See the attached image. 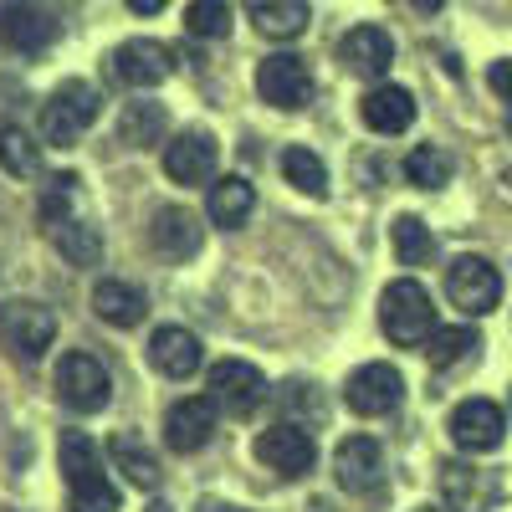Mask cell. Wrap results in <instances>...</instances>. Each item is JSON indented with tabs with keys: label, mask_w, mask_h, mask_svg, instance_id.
Returning a JSON list of instances; mask_svg holds the SVG:
<instances>
[{
	"label": "cell",
	"mask_w": 512,
	"mask_h": 512,
	"mask_svg": "<svg viewBox=\"0 0 512 512\" xmlns=\"http://www.w3.org/2000/svg\"><path fill=\"white\" fill-rule=\"evenodd\" d=\"M62 477L72 492V512H118V487L103 472V451L93 436L62 431Z\"/></svg>",
	"instance_id": "cell-1"
},
{
	"label": "cell",
	"mask_w": 512,
	"mask_h": 512,
	"mask_svg": "<svg viewBox=\"0 0 512 512\" xmlns=\"http://www.w3.org/2000/svg\"><path fill=\"white\" fill-rule=\"evenodd\" d=\"M379 328L390 333V344L420 349L425 338L436 333V303H431V292H425L415 277L390 282V287H384V297H379Z\"/></svg>",
	"instance_id": "cell-2"
},
{
	"label": "cell",
	"mask_w": 512,
	"mask_h": 512,
	"mask_svg": "<svg viewBox=\"0 0 512 512\" xmlns=\"http://www.w3.org/2000/svg\"><path fill=\"white\" fill-rule=\"evenodd\" d=\"M98 103H103V98L93 93V82H82V77L62 82V88L47 98V108H41V134H47V144L72 149V144L98 123Z\"/></svg>",
	"instance_id": "cell-3"
},
{
	"label": "cell",
	"mask_w": 512,
	"mask_h": 512,
	"mask_svg": "<svg viewBox=\"0 0 512 512\" xmlns=\"http://www.w3.org/2000/svg\"><path fill=\"white\" fill-rule=\"evenodd\" d=\"M57 400L77 415H98L113 400V374L93 354H62L57 364Z\"/></svg>",
	"instance_id": "cell-4"
},
{
	"label": "cell",
	"mask_w": 512,
	"mask_h": 512,
	"mask_svg": "<svg viewBox=\"0 0 512 512\" xmlns=\"http://www.w3.org/2000/svg\"><path fill=\"white\" fill-rule=\"evenodd\" d=\"M57 338V318L52 308L31 303V297H16V303H0V344H6L16 359H41Z\"/></svg>",
	"instance_id": "cell-5"
},
{
	"label": "cell",
	"mask_w": 512,
	"mask_h": 512,
	"mask_svg": "<svg viewBox=\"0 0 512 512\" xmlns=\"http://www.w3.org/2000/svg\"><path fill=\"white\" fill-rule=\"evenodd\" d=\"M446 297L466 318H487L502 303V277L487 256H456L446 267Z\"/></svg>",
	"instance_id": "cell-6"
},
{
	"label": "cell",
	"mask_w": 512,
	"mask_h": 512,
	"mask_svg": "<svg viewBox=\"0 0 512 512\" xmlns=\"http://www.w3.org/2000/svg\"><path fill=\"white\" fill-rule=\"evenodd\" d=\"M52 41H57V21L47 6H36V0H6L0 6V47L6 52L41 57Z\"/></svg>",
	"instance_id": "cell-7"
},
{
	"label": "cell",
	"mask_w": 512,
	"mask_h": 512,
	"mask_svg": "<svg viewBox=\"0 0 512 512\" xmlns=\"http://www.w3.org/2000/svg\"><path fill=\"white\" fill-rule=\"evenodd\" d=\"M210 400H216L231 420H246L256 405L267 400V379L246 359H221L216 369H210Z\"/></svg>",
	"instance_id": "cell-8"
},
{
	"label": "cell",
	"mask_w": 512,
	"mask_h": 512,
	"mask_svg": "<svg viewBox=\"0 0 512 512\" xmlns=\"http://www.w3.org/2000/svg\"><path fill=\"white\" fill-rule=\"evenodd\" d=\"M256 93H262L272 108L292 113V108H303L313 98V72L303 57H292V52H272L262 67H256Z\"/></svg>",
	"instance_id": "cell-9"
},
{
	"label": "cell",
	"mask_w": 512,
	"mask_h": 512,
	"mask_svg": "<svg viewBox=\"0 0 512 512\" xmlns=\"http://www.w3.org/2000/svg\"><path fill=\"white\" fill-rule=\"evenodd\" d=\"M113 62V77L123 82V88H159V82L175 72V52L164 47V41L154 36H134V41H123V47L108 57Z\"/></svg>",
	"instance_id": "cell-10"
},
{
	"label": "cell",
	"mask_w": 512,
	"mask_h": 512,
	"mask_svg": "<svg viewBox=\"0 0 512 512\" xmlns=\"http://www.w3.org/2000/svg\"><path fill=\"white\" fill-rule=\"evenodd\" d=\"M216 410H221V405L210 400V395H185V400H175V405L164 410V446L180 451V456L210 446V436H216Z\"/></svg>",
	"instance_id": "cell-11"
},
{
	"label": "cell",
	"mask_w": 512,
	"mask_h": 512,
	"mask_svg": "<svg viewBox=\"0 0 512 512\" xmlns=\"http://www.w3.org/2000/svg\"><path fill=\"white\" fill-rule=\"evenodd\" d=\"M216 139L205 134V128H185V134H175L164 144V175L175 185H210L216 180Z\"/></svg>",
	"instance_id": "cell-12"
},
{
	"label": "cell",
	"mask_w": 512,
	"mask_h": 512,
	"mask_svg": "<svg viewBox=\"0 0 512 512\" xmlns=\"http://www.w3.org/2000/svg\"><path fill=\"white\" fill-rule=\"evenodd\" d=\"M256 461L267 466V472L277 477H308L313 472V461H318V446L308 431H297V425H272V431L256 436Z\"/></svg>",
	"instance_id": "cell-13"
},
{
	"label": "cell",
	"mask_w": 512,
	"mask_h": 512,
	"mask_svg": "<svg viewBox=\"0 0 512 512\" xmlns=\"http://www.w3.org/2000/svg\"><path fill=\"white\" fill-rule=\"evenodd\" d=\"M344 400H349L354 415H369V420H374V415H390V410L405 400V379H400L395 364H364V369L349 374Z\"/></svg>",
	"instance_id": "cell-14"
},
{
	"label": "cell",
	"mask_w": 512,
	"mask_h": 512,
	"mask_svg": "<svg viewBox=\"0 0 512 512\" xmlns=\"http://www.w3.org/2000/svg\"><path fill=\"white\" fill-rule=\"evenodd\" d=\"M451 441L461 446V451H497L502 446V436H507V415H502V405H492V400H461L456 410H451Z\"/></svg>",
	"instance_id": "cell-15"
},
{
	"label": "cell",
	"mask_w": 512,
	"mask_h": 512,
	"mask_svg": "<svg viewBox=\"0 0 512 512\" xmlns=\"http://www.w3.org/2000/svg\"><path fill=\"white\" fill-rule=\"evenodd\" d=\"M333 477L344 492H374L384 482V451L374 436H349L333 451Z\"/></svg>",
	"instance_id": "cell-16"
},
{
	"label": "cell",
	"mask_w": 512,
	"mask_h": 512,
	"mask_svg": "<svg viewBox=\"0 0 512 512\" xmlns=\"http://www.w3.org/2000/svg\"><path fill=\"white\" fill-rule=\"evenodd\" d=\"M205 231L200 221L190 216L185 205H159L154 210V221H149V246L164 256V262H190V256L200 251Z\"/></svg>",
	"instance_id": "cell-17"
},
{
	"label": "cell",
	"mask_w": 512,
	"mask_h": 512,
	"mask_svg": "<svg viewBox=\"0 0 512 512\" xmlns=\"http://www.w3.org/2000/svg\"><path fill=\"white\" fill-rule=\"evenodd\" d=\"M149 364L164 374V379H190L200 364H205V349H200V338L180 323H164L154 328L149 338Z\"/></svg>",
	"instance_id": "cell-18"
},
{
	"label": "cell",
	"mask_w": 512,
	"mask_h": 512,
	"mask_svg": "<svg viewBox=\"0 0 512 512\" xmlns=\"http://www.w3.org/2000/svg\"><path fill=\"white\" fill-rule=\"evenodd\" d=\"M338 57H344V67L354 77L379 82L384 72H390V62H395V41H390L384 26H354L344 41H338Z\"/></svg>",
	"instance_id": "cell-19"
},
{
	"label": "cell",
	"mask_w": 512,
	"mask_h": 512,
	"mask_svg": "<svg viewBox=\"0 0 512 512\" xmlns=\"http://www.w3.org/2000/svg\"><path fill=\"white\" fill-rule=\"evenodd\" d=\"M359 113L374 134H405L415 123V98H410V88H395V82H374L359 103Z\"/></svg>",
	"instance_id": "cell-20"
},
{
	"label": "cell",
	"mask_w": 512,
	"mask_h": 512,
	"mask_svg": "<svg viewBox=\"0 0 512 512\" xmlns=\"http://www.w3.org/2000/svg\"><path fill=\"white\" fill-rule=\"evenodd\" d=\"M251 210H256V190H251V180H241V175L210 180V195H205V216H210V226L236 231V226L251 221Z\"/></svg>",
	"instance_id": "cell-21"
},
{
	"label": "cell",
	"mask_w": 512,
	"mask_h": 512,
	"mask_svg": "<svg viewBox=\"0 0 512 512\" xmlns=\"http://www.w3.org/2000/svg\"><path fill=\"white\" fill-rule=\"evenodd\" d=\"M241 11L256 21L262 36H277V41L308 31V0H241Z\"/></svg>",
	"instance_id": "cell-22"
},
{
	"label": "cell",
	"mask_w": 512,
	"mask_h": 512,
	"mask_svg": "<svg viewBox=\"0 0 512 512\" xmlns=\"http://www.w3.org/2000/svg\"><path fill=\"white\" fill-rule=\"evenodd\" d=\"M93 313H98L103 323H113V328H139L144 313H149V303H144V292H139V287L103 277V282L93 287Z\"/></svg>",
	"instance_id": "cell-23"
},
{
	"label": "cell",
	"mask_w": 512,
	"mask_h": 512,
	"mask_svg": "<svg viewBox=\"0 0 512 512\" xmlns=\"http://www.w3.org/2000/svg\"><path fill=\"white\" fill-rule=\"evenodd\" d=\"M441 482H446V502L456 512H487L497 497V482L472 472V466H441Z\"/></svg>",
	"instance_id": "cell-24"
},
{
	"label": "cell",
	"mask_w": 512,
	"mask_h": 512,
	"mask_svg": "<svg viewBox=\"0 0 512 512\" xmlns=\"http://www.w3.org/2000/svg\"><path fill=\"white\" fill-rule=\"evenodd\" d=\"M52 246L67 256L72 267H98L103 262V231L88 221H52Z\"/></svg>",
	"instance_id": "cell-25"
},
{
	"label": "cell",
	"mask_w": 512,
	"mask_h": 512,
	"mask_svg": "<svg viewBox=\"0 0 512 512\" xmlns=\"http://www.w3.org/2000/svg\"><path fill=\"white\" fill-rule=\"evenodd\" d=\"M108 456H113V466H118V472L134 482V487H144V492L159 487V461H154V451H149L139 436H128V431L113 436V441H108Z\"/></svg>",
	"instance_id": "cell-26"
},
{
	"label": "cell",
	"mask_w": 512,
	"mask_h": 512,
	"mask_svg": "<svg viewBox=\"0 0 512 512\" xmlns=\"http://www.w3.org/2000/svg\"><path fill=\"white\" fill-rule=\"evenodd\" d=\"M164 128H169L164 108L139 98V103H128L123 118H118V144H128V149H154V144L164 139Z\"/></svg>",
	"instance_id": "cell-27"
},
{
	"label": "cell",
	"mask_w": 512,
	"mask_h": 512,
	"mask_svg": "<svg viewBox=\"0 0 512 512\" xmlns=\"http://www.w3.org/2000/svg\"><path fill=\"white\" fill-rule=\"evenodd\" d=\"M477 349H482L477 328H436L431 338H425V359H431V369H456L466 359H477Z\"/></svg>",
	"instance_id": "cell-28"
},
{
	"label": "cell",
	"mask_w": 512,
	"mask_h": 512,
	"mask_svg": "<svg viewBox=\"0 0 512 512\" xmlns=\"http://www.w3.org/2000/svg\"><path fill=\"white\" fill-rule=\"evenodd\" d=\"M390 241H395L400 267H431L436 262V236H431V226H425L420 216H400L390 226Z\"/></svg>",
	"instance_id": "cell-29"
},
{
	"label": "cell",
	"mask_w": 512,
	"mask_h": 512,
	"mask_svg": "<svg viewBox=\"0 0 512 512\" xmlns=\"http://www.w3.org/2000/svg\"><path fill=\"white\" fill-rule=\"evenodd\" d=\"M282 175H287L292 190H303V195H313V200L328 195V164H323L313 149H303V144L282 149Z\"/></svg>",
	"instance_id": "cell-30"
},
{
	"label": "cell",
	"mask_w": 512,
	"mask_h": 512,
	"mask_svg": "<svg viewBox=\"0 0 512 512\" xmlns=\"http://www.w3.org/2000/svg\"><path fill=\"white\" fill-rule=\"evenodd\" d=\"M0 169L16 175V180L41 175V149H36V139L26 134V128H16V123L0 128Z\"/></svg>",
	"instance_id": "cell-31"
},
{
	"label": "cell",
	"mask_w": 512,
	"mask_h": 512,
	"mask_svg": "<svg viewBox=\"0 0 512 512\" xmlns=\"http://www.w3.org/2000/svg\"><path fill=\"white\" fill-rule=\"evenodd\" d=\"M405 180H410L415 190H441V185H451V154H441V149H431V144L410 149V154H405Z\"/></svg>",
	"instance_id": "cell-32"
},
{
	"label": "cell",
	"mask_w": 512,
	"mask_h": 512,
	"mask_svg": "<svg viewBox=\"0 0 512 512\" xmlns=\"http://www.w3.org/2000/svg\"><path fill=\"white\" fill-rule=\"evenodd\" d=\"M231 6L226 0H190V11H185V31L200 36V41H226L231 36Z\"/></svg>",
	"instance_id": "cell-33"
},
{
	"label": "cell",
	"mask_w": 512,
	"mask_h": 512,
	"mask_svg": "<svg viewBox=\"0 0 512 512\" xmlns=\"http://www.w3.org/2000/svg\"><path fill=\"white\" fill-rule=\"evenodd\" d=\"M77 200V175H57V180H47V200H41V216H47V226L52 221H67V205Z\"/></svg>",
	"instance_id": "cell-34"
},
{
	"label": "cell",
	"mask_w": 512,
	"mask_h": 512,
	"mask_svg": "<svg viewBox=\"0 0 512 512\" xmlns=\"http://www.w3.org/2000/svg\"><path fill=\"white\" fill-rule=\"evenodd\" d=\"M487 88H492L502 103H512V62H507V57L487 67Z\"/></svg>",
	"instance_id": "cell-35"
},
{
	"label": "cell",
	"mask_w": 512,
	"mask_h": 512,
	"mask_svg": "<svg viewBox=\"0 0 512 512\" xmlns=\"http://www.w3.org/2000/svg\"><path fill=\"white\" fill-rule=\"evenodd\" d=\"M123 6L134 11V16H159V11L169 6V0H123Z\"/></svg>",
	"instance_id": "cell-36"
},
{
	"label": "cell",
	"mask_w": 512,
	"mask_h": 512,
	"mask_svg": "<svg viewBox=\"0 0 512 512\" xmlns=\"http://www.w3.org/2000/svg\"><path fill=\"white\" fill-rule=\"evenodd\" d=\"M410 6H415V11H420V16H436V11H441V6H446V0H410Z\"/></svg>",
	"instance_id": "cell-37"
},
{
	"label": "cell",
	"mask_w": 512,
	"mask_h": 512,
	"mask_svg": "<svg viewBox=\"0 0 512 512\" xmlns=\"http://www.w3.org/2000/svg\"><path fill=\"white\" fill-rule=\"evenodd\" d=\"M200 512H246V507H221V502H200Z\"/></svg>",
	"instance_id": "cell-38"
},
{
	"label": "cell",
	"mask_w": 512,
	"mask_h": 512,
	"mask_svg": "<svg viewBox=\"0 0 512 512\" xmlns=\"http://www.w3.org/2000/svg\"><path fill=\"white\" fill-rule=\"evenodd\" d=\"M415 512H441V507H415Z\"/></svg>",
	"instance_id": "cell-39"
}]
</instances>
